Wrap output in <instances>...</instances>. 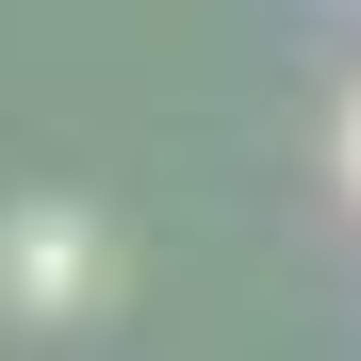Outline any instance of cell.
Here are the masks:
<instances>
[{
	"mask_svg": "<svg viewBox=\"0 0 361 361\" xmlns=\"http://www.w3.org/2000/svg\"><path fill=\"white\" fill-rule=\"evenodd\" d=\"M99 295H115V247H99V214H66V197H17V214H0V312L66 329V312H99Z\"/></svg>",
	"mask_w": 361,
	"mask_h": 361,
	"instance_id": "obj_1",
	"label": "cell"
},
{
	"mask_svg": "<svg viewBox=\"0 0 361 361\" xmlns=\"http://www.w3.org/2000/svg\"><path fill=\"white\" fill-rule=\"evenodd\" d=\"M345 197H361V99H345Z\"/></svg>",
	"mask_w": 361,
	"mask_h": 361,
	"instance_id": "obj_2",
	"label": "cell"
}]
</instances>
